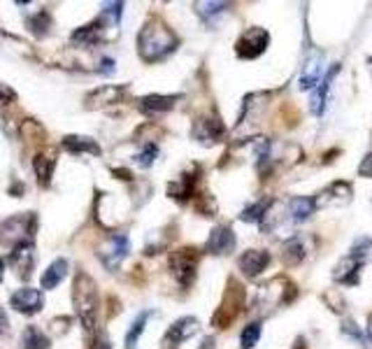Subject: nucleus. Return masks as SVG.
Returning a JSON list of instances; mask_svg holds the SVG:
<instances>
[{
	"instance_id": "nucleus-1",
	"label": "nucleus",
	"mask_w": 372,
	"mask_h": 349,
	"mask_svg": "<svg viewBox=\"0 0 372 349\" xmlns=\"http://www.w3.org/2000/svg\"><path fill=\"white\" fill-rule=\"evenodd\" d=\"M179 47V38L161 19H149L137 35V52L147 63H156L170 56Z\"/></svg>"
},
{
	"instance_id": "nucleus-2",
	"label": "nucleus",
	"mask_w": 372,
	"mask_h": 349,
	"mask_svg": "<svg viewBox=\"0 0 372 349\" xmlns=\"http://www.w3.org/2000/svg\"><path fill=\"white\" fill-rule=\"evenodd\" d=\"M72 303L75 312L82 319V326L88 333V342L95 338V314H98V289L95 282L84 272H79L72 282Z\"/></svg>"
},
{
	"instance_id": "nucleus-3",
	"label": "nucleus",
	"mask_w": 372,
	"mask_h": 349,
	"mask_svg": "<svg viewBox=\"0 0 372 349\" xmlns=\"http://www.w3.org/2000/svg\"><path fill=\"white\" fill-rule=\"evenodd\" d=\"M33 230H36V214L24 212L0 223V240H12L15 244L31 242Z\"/></svg>"
},
{
	"instance_id": "nucleus-4",
	"label": "nucleus",
	"mask_w": 372,
	"mask_h": 349,
	"mask_svg": "<svg viewBox=\"0 0 372 349\" xmlns=\"http://www.w3.org/2000/svg\"><path fill=\"white\" fill-rule=\"evenodd\" d=\"M268 42H270V35H268L265 28L254 26V28L245 31V33L238 38V42H235V54L240 56V59H247V61L258 59V56L265 52Z\"/></svg>"
},
{
	"instance_id": "nucleus-5",
	"label": "nucleus",
	"mask_w": 372,
	"mask_h": 349,
	"mask_svg": "<svg viewBox=\"0 0 372 349\" xmlns=\"http://www.w3.org/2000/svg\"><path fill=\"white\" fill-rule=\"evenodd\" d=\"M170 270L172 275H175V279L179 284L184 286H191L196 279V270H198V254L196 249H179L175 251V254L170 256Z\"/></svg>"
},
{
	"instance_id": "nucleus-6",
	"label": "nucleus",
	"mask_w": 372,
	"mask_h": 349,
	"mask_svg": "<svg viewBox=\"0 0 372 349\" xmlns=\"http://www.w3.org/2000/svg\"><path fill=\"white\" fill-rule=\"evenodd\" d=\"M10 305L12 310L19 314H38L45 307V296L40 289H33V286H22L10 296Z\"/></svg>"
},
{
	"instance_id": "nucleus-7",
	"label": "nucleus",
	"mask_w": 372,
	"mask_h": 349,
	"mask_svg": "<svg viewBox=\"0 0 372 349\" xmlns=\"http://www.w3.org/2000/svg\"><path fill=\"white\" fill-rule=\"evenodd\" d=\"M198 328H201V321H198L196 317L177 319L163 335V342H161L163 349H175L177 345H182V342H186L189 338H194V335L198 333Z\"/></svg>"
},
{
	"instance_id": "nucleus-8",
	"label": "nucleus",
	"mask_w": 372,
	"mask_h": 349,
	"mask_svg": "<svg viewBox=\"0 0 372 349\" xmlns=\"http://www.w3.org/2000/svg\"><path fill=\"white\" fill-rule=\"evenodd\" d=\"M242 289H240L238 284H233L231 282V291L226 293V298H224V303L222 307L217 310L215 314V319H212V324H215L217 328H228V324L233 319L240 314V305H242Z\"/></svg>"
},
{
	"instance_id": "nucleus-9",
	"label": "nucleus",
	"mask_w": 372,
	"mask_h": 349,
	"mask_svg": "<svg viewBox=\"0 0 372 349\" xmlns=\"http://www.w3.org/2000/svg\"><path fill=\"white\" fill-rule=\"evenodd\" d=\"M126 84L119 87V84H105V87H98L93 89L91 94L86 96V107L88 110H100V107H107V105H114L119 103L123 96H126Z\"/></svg>"
},
{
	"instance_id": "nucleus-10",
	"label": "nucleus",
	"mask_w": 372,
	"mask_h": 349,
	"mask_svg": "<svg viewBox=\"0 0 372 349\" xmlns=\"http://www.w3.org/2000/svg\"><path fill=\"white\" fill-rule=\"evenodd\" d=\"M194 138L203 144H215L224 138V124L217 114H208L196 119L194 124Z\"/></svg>"
},
{
	"instance_id": "nucleus-11",
	"label": "nucleus",
	"mask_w": 372,
	"mask_h": 349,
	"mask_svg": "<svg viewBox=\"0 0 372 349\" xmlns=\"http://www.w3.org/2000/svg\"><path fill=\"white\" fill-rule=\"evenodd\" d=\"M128 251H130V240H128V235H126V233H114L112 237H109V247H107V251H100V261L105 263L112 272H116V268H119V263L128 256Z\"/></svg>"
},
{
	"instance_id": "nucleus-12",
	"label": "nucleus",
	"mask_w": 372,
	"mask_h": 349,
	"mask_svg": "<svg viewBox=\"0 0 372 349\" xmlns=\"http://www.w3.org/2000/svg\"><path fill=\"white\" fill-rule=\"evenodd\" d=\"M10 263L22 279L31 277L33 265H36V249H33V244L31 242L15 244V249L10 251Z\"/></svg>"
},
{
	"instance_id": "nucleus-13",
	"label": "nucleus",
	"mask_w": 372,
	"mask_h": 349,
	"mask_svg": "<svg viewBox=\"0 0 372 349\" xmlns=\"http://www.w3.org/2000/svg\"><path fill=\"white\" fill-rule=\"evenodd\" d=\"M205 249L215 256H226L235 249V233H233L231 226H217L208 237V244Z\"/></svg>"
},
{
	"instance_id": "nucleus-14",
	"label": "nucleus",
	"mask_w": 372,
	"mask_h": 349,
	"mask_svg": "<svg viewBox=\"0 0 372 349\" xmlns=\"http://www.w3.org/2000/svg\"><path fill=\"white\" fill-rule=\"evenodd\" d=\"M198 174H201V168L194 165L189 172H184L177 181H172V184L168 186V195H172L175 200H182V202L194 198V195H196V184H198Z\"/></svg>"
},
{
	"instance_id": "nucleus-15",
	"label": "nucleus",
	"mask_w": 372,
	"mask_h": 349,
	"mask_svg": "<svg viewBox=\"0 0 372 349\" xmlns=\"http://www.w3.org/2000/svg\"><path fill=\"white\" fill-rule=\"evenodd\" d=\"M365 265V258L361 256H354V254H347L342 258L340 263H337V268L333 272V277H335V282H340V284H358V275H361V268Z\"/></svg>"
},
{
	"instance_id": "nucleus-16",
	"label": "nucleus",
	"mask_w": 372,
	"mask_h": 349,
	"mask_svg": "<svg viewBox=\"0 0 372 349\" xmlns=\"http://www.w3.org/2000/svg\"><path fill=\"white\" fill-rule=\"evenodd\" d=\"M268 263H270V254H268L265 249H247L245 254L238 258L240 270H242L247 277L261 275V272L268 268Z\"/></svg>"
},
{
	"instance_id": "nucleus-17",
	"label": "nucleus",
	"mask_w": 372,
	"mask_h": 349,
	"mask_svg": "<svg viewBox=\"0 0 372 349\" xmlns=\"http://www.w3.org/2000/svg\"><path fill=\"white\" fill-rule=\"evenodd\" d=\"M354 191H351V186L347 181H335V184H330L328 188H323V191L316 195L314 200V207H323V205H342V202H349Z\"/></svg>"
},
{
	"instance_id": "nucleus-18",
	"label": "nucleus",
	"mask_w": 372,
	"mask_h": 349,
	"mask_svg": "<svg viewBox=\"0 0 372 349\" xmlns=\"http://www.w3.org/2000/svg\"><path fill=\"white\" fill-rule=\"evenodd\" d=\"M323 77H326V73H323V66H321V56L314 54L312 59L305 63V68H302V73H300V89L302 91L316 89Z\"/></svg>"
},
{
	"instance_id": "nucleus-19",
	"label": "nucleus",
	"mask_w": 372,
	"mask_h": 349,
	"mask_svg": "<svg viewBox=\"0 0 372 349\" xmlns=\"http://www.w3.org/2000/svg\"><path fill=\"white\" fill-rule=\"evenodd\" d=\"M179 96H158V94H151V96H144L140 98V110L144 114H158V112H168L177 105Z\"/></svg>"
},
{
	"instance_id": "nucleus-20",
	"label": "nucleus",
	"mask_w": 372,
	"mask_h": 349,
	"mask_svg": "<svg viewBox=\"0 0 372 349\" xmlns=\"http://www.w3.org/2000/svg\"><path fill=\"white\" fill-rule=\"evenodd\" d=\"M68 270H70V263H68L65 258H56V261H54L49 268L45 270V275H42V289H47V291L56 289V286L65 279Z\"/></svg>"
},
{
	"instance_id": "nucleus-21",
	"label": "nucleus",
	"mask_w": 372,
	"mask_h": 349,
	"mask_svg": "<svg viewBox=\"0 0 372 349\" xmlns=\"http://www.w3.org/2000/svg\"><path fill=\"white\" fill-rule=\"evenodd\" d=\"M63 147L70 154H93V156H98L100 154L98 142H95L93 138H86V135H65Z\"/></svg>"
},
{
	"instance_id": "nucleus-22",
	"label": "nucleus",
	"mask_w": 372,
	"mask_h": 349,
	"mask_svg": "<svg viewBox=\"0 0 372 349\" xmlns=\"http://www.w3.org/2000/svg\"><path fill=\"white\" fill-rule=\"evenodd\" d=\"M314 200L312 198H305V195H295V198L288 200V216H291L293 221H305L309 216L314 214Z\"/></svg>"
},
{
	"instance_id": "nucleus-23",
	"label": "nucleus",
	"mask_w": 372,
	"mask_h": 349,
	"mask_svg": "<svg viewBox=\"0 0 372 349\" xmlns=\"http://www.w3.org/2000/svg\"><path fill=\"white\" fill-rule=\"evenodd\" d=\"M151 317V312H142L140 317H137L133 324H130L128 333H126V340H123V345H126V349H135L137 347V340L142 338V333L147 331V321Z\"/></svg>"
},
{
	"instance_id": "nucleus-24",
	"label": "nucleus",
	"mask_w": 372,
	"mask_h": 349,
	"mask_svg": "<svg viewBox=\"0 0 372 349\" xmlns=\"http://www.w3.org/2000/svg\"><path fill=\"white\" fill-rule=\"evenodd\" d=\"M22 345H24V349H49V338L40 331L38 326H29L24 331V340H22Z\"/></svg>"
},
{
	"instance_id": "nucleus-25",
	"label": "nucleus",
	"mask_w": 372,
	"mask_h": 349,
	"mask_svg": "<svg viewBox=\"0 0 372 349\" xmlns=\"http://www.w3.org/2000/svg\"><path fill=\"white\" fill-rule=\"evenodd\" d=\"M33 170H36V177L40 181V186H47L52 179V170H54V158L45 156V154H38L33 158Z\"/></svg>"
},
{
	"instance_id": "nucleus-26",
	"label": "nucleus",
	"mask_w": 372,
	"mask_h": 349,
	"mask_svg": "<svg viewBox=\"0 0 372 349\" xmlns=\"http://www.w3.org/2000/svg\"><path fill=\"white\" fill-rule=\"evenodd\" d=\"M272 207V200L270 198H263V200H256L254 205H249L242 212V221H247V223H261L265 219V214H268V209Z\"/></svg>"
},
{
	"instance_id": "nucleus-27",
	"label": "nucleus",
	"mask_w": 372,
	"mask_h": 349,
	"mask_svg": "<svg viewBox=\"0 0 372 349\" xmlns=\"http://www.w3.org/2000/svg\"><path fill=\"white\" fill-rule=\"evenodd\" d=\"M305 258V244L300 237H293L284 244V263L286 265H298Z\"/></svg>"
},
{
	"instance_id": "nucleus-28",
	"label": "nucleus",
	"mask_w": 372,
	"mask_h": 349,
	"mask_svg": "<svg viewBox=\"0 0 372 349\" xmlns=\"http://www.w3.org/2000/svg\"><path fill=\"white\" fill-rule=\"evenodd\" d=\"M258 338H261V324L258 321H251L249 326H245L242 335H240V345H242V349H251L258 342Z\"/></svg>"
},
{
	"instance_id": "nucleus-29",
	"label": "nucleus",
	"mask_w": 372,
	"mask_h": 349,
	"mask_svg": "<svg viewBox=\"0 0 372 349\" xmlns=\"http://www.w3.org/2000/svg\"><path fill=\"white\" fill-rule=\"evenodd\" d=\"M156 158H158V147L156 144H144V149L135 156V163L140 168H149V165H154Z\"/></svg>"
},
{
	"instance_id": "nucleus-30",
	"label": "nucleus",
	"mask_w": 372,
	"mask_h": 349,
	"mask_svg": "<svg viewBox=\"0 0 372 349\" xmlns=\"http://www.w3.org/2000/svg\"><path fill=\"white\" fill-rule=\"evenodd\" d=\"M29 24H31L33 33H36V35H45L47 28H49V24H52V21H49V12H47V10H40L36 17H31Z\"/></svg>"
},
{
	"instance_id": "nucleus-31",
	"label": "nucleus",
	"mask_w": 372,
	"mask_h": 349,
	"mask_svg": "<svg viewBox=\"0 0 372 349\" xmlns=\"http://www.w3.org/2000/svg\"><path fill=\"white\" fill-rule=\"evenodd\" d=\"M226 7H228L226 3H198L196 5V12L201 14L205 21H208L210 17H217V14H222Z\"/></svg>"
},
{
	"instance_id": "nucleus-32",
	"label": "nucleus",
	"mask_w": 372,
	"mask_h": 349,
	"mask_svg": "<svg viewBox=\"0 0 372 349\" xmlns=\"http://www.w3.org/2000/svg\"><path fill=\"white\" fill-rule=\"evenodd\" d=\"M15 98H17V94L8 87V84H0V107L10 105L12 101H15Z\"/></svg>"
},
{
	"instance_id": "nucleus-33",
	"label": "nucleus",
	"mask_w": 372,
	"mask_h": 349,
	"mask_svg": "<svg viewBox=\"0 0 372 349\" xmlns=\"http://www.w3.org/2000/svg\"><path fill=\"white\" fill-rule=\"evenodd\" d=\"M358 172L363 174V177H372V154H368V156L363 158L361 168H358Z\"/></svg>"
},
{
	"instance_id": "nucleus-34",
	"label": "nucleus",
	"mask_w": 372,
	"mask_h": 349,
	"mask_svg": "<svg viewBox=\"0 0 372 349\" xmlns=\"http://www.w3.org/2000/svg\"><path fill=\"white\" fill-rule=\"evenodd\" d=\"M88 349H112V345H109V340L107 338H93L91 342H88Z\"/></svg>"
},
{
	"instance_id": "nucleus-35",
	"label": "nucleus",
	"mask_w": 372,
	"mask_h": 349,
	"mask_svg": "<svg viewBox=\"0 0 372 349\" xmlns=\"http://www.w3.org/2000/svg\"><path fill=\"white\" fill-rule=\"evenodd\" d=\"M100 73H107V75H112L114 73V61L112 59H102V63H100Z\"/></svg>"
},
{
	"instance_id": "nucleus-36",
	"label": "nucleus",
	"mask_w": 372,
	"mask_h": 349,
	"mask_svg": "<svg viewBox=\"0 0 372 349\" xmlns=\"http://www.w3.org/2000/svg\"><path fill=\"white\" fill-rule=\"evenodd\" d=\"M198 349H217V342H215V338H205V340H203V345L198 347Z\"/></svg>"
},
{
	"instance_id": "nucleus-37",
	"label": "nucleus",
	"mask_w": 372,
	"mask_h": 349,
	"mask_svg": "<svg viewBox=\"0 0 372 349\" xmlns=\"http://www.w3.org/2000/svg\"><path fill=\"white\" fill-rule=\"evenodd\" d=\"M5 328H8V317H5V312L0 310V333H3Z\"/></svg>"
},
{
	"instance_id": "nucleus-38",
	"label": "nucleus",
	"mask_w": 372,
	"mask_h": 349,
	"mask_svg": "<svg viewBox=\"0 0 372 349\" xmlns=\"http://www.w3.org/2000/svg\"><path fill=\"white\" fill-rule=\"evenodd\" d=\"M3 277H5V263H3V258H0V282H3Z\"/></svg>"
},
{
	"instance_id": "nucleus-39",
	"label": "nucleus",
	"mask_w": 372,
	"mask_h": 349,
	"mask_svg": "<svg viewBox=\"0 0 372 349\" xmlns=\"http://www.w3.org/2000/svg\"><path fill=\"white\" fill-rule=\"evenodd\" d=\"M368 335L372 338V317H370V324H368Z\"/></svg>"
}]
</instances>
